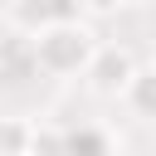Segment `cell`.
<instances>
[{"instance_id": "obj_1", "label": "cell", "mask_w": 156, "mask_h": 156, "mask_svg": "<svg viewBox=\"0 0 156 156\" xmlns=\"http://www.w3.org/2000/svg\"><path fill=\"white\" fill-rule=\"evenodd\" d=\"M98 29H93V20H78V15H68V20H54L49 29H39L34 39H29V49H34V73H44V78H83L88 73V63H93V54H98Z\"/></svg>"}, {"instance_id": "obj_2", "label": "cell", "mask_w": 156, "mask_h": 156, "mask_svg": "<svg viewBox=\"0 0 156 156\" xmlns=\"http://www.w3.org/2000/svg\"><path fill=\"white\" fill-rule=\"evenodd\" d=\"M136 68H141V63H136V54H132L127 44H98V54H93L83 83H88L93 98H122L127 83L136 78Z\"/></svg>"}, {"instance_id": "obj_3", "label": "cell", "mask_w": 156, "mask_h": 156, "mask_svg": "<svg viewBox=\"0 0 156 156\" xmlns=\"http://www.w3.org/2000/svg\"><path fill=\"white\" fill-rule=\"evenodd\" d=\"M63 156H117V141H112L107 127H98V122H78V127H68V146H63Z\"/></svg>"}, {"instance_id": "obj_4", "label": "cell", "mask_w": 156, "mask_h": 156, "mask_svg": "<svg viewBox=\"0 0 156 156\" xmlns=\"http://www.w3.org/2000/svg\"><path fill=\"white\" fill-rule=\"evenodd\" d=\"M122 107L141 122H156V68H136V78L122 93Z\"/></svg>"}, {"instance_id": "obj_5", "label": "cell", "mask_w": 156, "mask_h": 156, "mask_svg": "<svg viewBox=\"0 0 156 156\" xmlns=\"http://www.w3.org/2000/svg\"><path fill=\"white\" fill-rule=\"evenodd\" d=\"M29 146H34V117L0 112V156H29Z\"/></svg>"}, {"instance_id": "obj_6", "label": "cell", "mask_w": 156, "mask_h": 156, "mask_svg": "<svg viewBox=\"0 0 156 156\" xmlns=\"http://www.w3.org/2000/svg\"><path fill=\"white\" fill-rule=\"evenodd\" d=\"M63 146H68V127H58V122H34V146H29V156H63Z\"/></svg>"}, {"instance_id": "obj_7", "label": "cell", "mask_w": 156, "mask_h": 156, "mask_svg": "<svg viewBox=\"0 0 156 156\" xmlns=\"http://www.w3.org/2000/svg\"><path fill=\"white\" fill-rule=\"evenodd\" d=\"M78 5H83V15H88V20H102V15H112V10H122L117 0H78Z\"/></svg>"}, {"instance_id": "obj_8", "label": "cell", "mask_w": 156, "mask_h": 156, "mask_svg": "<svg viewBox=\"0 0 156 156\" xmlns=\"http://www.w3.org/2000/svg\"><path fill=\"white\" fill-rule=\"evenodd\" d=\"M122 10H146V5H156V0H117Z\"/></svg>"}, {"instance_id": "obj_9", "label": "cell", "mask_w": 156, "mask_h": 156, "mask_svg": "<svg viewBox=\"0 0 156 156\" xmlns=\"http://www.w3.org/2000/svg\"><path fill=\"white\" fill-rule=\"evenodd\" d=\"M146 68H156V44H151V63H146Z\"/></svg>"}]
</instances>
